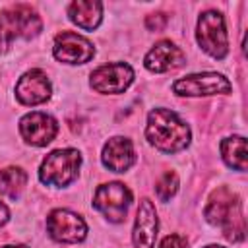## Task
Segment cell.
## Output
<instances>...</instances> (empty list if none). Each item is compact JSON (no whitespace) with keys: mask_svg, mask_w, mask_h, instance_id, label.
Listing matches in <instances>:
<instances>
[{"mask_svg":"<svg viewBox=\"0 0 248 248\" xmlns=\"http://www.w3.org/2000/svg\"><path fill=\"white\" fill-rule=\"evenodd\" d=\"M145 138L165 153H176L190 143L188 124L169 108H153L147 114Z\"/></svg>","mask_w":248,"mask_h":248,"instance_id":"cell-1","label":"cell"},{"mask_svg":"<svg viewBox=\"0 0 248 248\" xmlns=\"http://www.w3.org/2000/svg\"><path fill=\"white\" fill-rule=\"evenodd\" d=\"M205 219L211 225H217L223 229V234L231 242H240L244 238V215H242V203L234 192L229 188H219L211 194L207 207H205Z\"/></svg>","mask_w":248,"mask_h":248,"instance_id":"cell-2","label":"cell"},{"mask_svg":"<svg viewBox=\"0 0 248 248\" xmlns=\"http://www.w3.org/2000/svg\"><path fill=\"white\" fill-rule=\"evenodd\" d=\"M43 23L37 12L27 4H16L0 12V52H6L14 39H33Z\"/></svg>","mask_w":248,"mask_h":248,"instance_id":"cell-3","label":"cell"},{"mask_svg":"<svg viewBox=\"0 0 248 248\" xmlns=\"http://www.w3.org/2000/svg\"><path fill=\"white\" fill-rule=\"evenodd\" d=\"M81 155L76 149H56L48 153L39 169V178L46 186H68L78 178Z\"/></svg>","mask_w":248,"mask_h":248,"instance_id":"cell-4","label":"cell"},{"mask_svg":"<svg viewBox=\"0 0 248 248\" xmlns=\"http://www.w3.org/2000/svg\"><path fill=\"white\" fill-rule=\"evenodd\" d=\"M196 39L200 46L213 58L223 60L229 52V39L225 29V19L219 12H203L198 19V31Z\"/></svg>","mask_w":248,"mask_h":248,"instance_id":"cell-5","label":"cell"},{"mask_svg":"<svg viewBox=\"0 0 248 248\" xmlns=\"http://www.w3.org/2000/svg\"><path fill=\"white\" fill-rule=\"evenodd\" d=\"M130 202L132 192L120 182L101 184L93 196V207L112 223H122L126 219Z\"/></svg>","mask_w":248,"mask_h":248,"instance_id":"cell-6","label":"cell"},{"mask_svg":"<svg viewBox=\"0 0 248 248\" xmlns=\"http://www.w3.org/2000/svg\"><path fill=\"white\" fill-rule=\"evenodd\" d=\"M172 91L182 97H202V95H227L231 93V81L217 72H203L180 78L172 83Z\"/></svg>","mask_w":248,"mask_h":248,"instance_id":"cell-7","label":"cell"},{"mask_svg":"<svg viewBox=\"0 0 248 248\" xmlns=\"http://www.w3.org/2000/svg\"><path fill=\"white\" fill-rule=\"evenodd\" d=\"M46 231H48L50 238H54L56 242L74 244V242H81L85 238L87 225L78 213H74L70 209H54V211H50V215L46 219Z\"/></svg>","mask_w":248,"mask_h":248,"instance_id":"cell-8","label":"cell"},{"mask_svg":"<svg viewBox=\"0 0 248 248\" xmlns=\"http://www.w3.org/2000/svg\"><path fill=\"white\" fill-rule=\"evenodd\" d=\"M52 54L64 64H85L93 58L95 48L85 37L74 31H62L54 39Z\"/></svg>","mask_w":248,"mask_h":248,"instance_id":"cell-9","label":"cell"},{"mask_svg":"<svg viewBox=\"0 0 248 248\" xmlns=\"http://www.w3.org/2000/svg\"><path fill=\"white\" fill-rule=\"evenodd\" d=\"M134 81V70L124 62L105 64L91 72V87L97 93H122Z\"/></svg>","mask_w":248,"mask_h":248,"instance_id":"cell-10","label":"cell"},{"mask_svg":"<svg viewBox=\"0 0 248 248\" xmlns=\"http://www.w3.org/2000/svg\"><path fill=\"white\" fill-rule=\"evenodd\" d=\"M19 132L29 145L43 147L54 140L58 124L46 112H29L19 120Z\"/></svg>","mask_w":248,"mask_h":248,"instance_id":"cell-11","label":"cell"},{"mask_svg":"<svg viewBox=\"0 0 248 248\" xmlns=\"http://www.w3.org/2000/svg\"><path fill=\"white\" fill-rule=\"evenodd\" d=\"M52 93L50 81L46 79V76L41 70H29L25 72L19 81L16 83V97L19 103L27 105V107H35L45 103Z\"/></svg>","mask_w":248,"mask_h":248,"instance_id":"cell-12","label":"cell"},{"mask_svg":"<svg viewBox=\"0 0 248 248\" xmlns=\"http://www.w3.org/2000/svg\"><path fill=\"white\" fill-rule=\"evenodd\" d=\"M157 211L155 205L145 198L140 202L138 213H136V223H134V232L132 240L136 248H155V238H157Z\"/></svg>","mask_w":248,"mask_h":248,"instance_id":"cell-13","label":"cell"},{"mask_svg":"<svg viewBox=\"0 0 248 248\" xmlns=\"http://www.w3.org/2000/svg\"><path fill=\"white\" fill-rule=\"evenodd\" d=\"M101 161L112 172H124V170H128L136 163V153H134L132 141L128 138H122V136L110 138L105 143V147H103Z\"/></svg>","mask_w":248,"mask_h":248,"instance_id":"cell-14","label":"cell"},{"mask_svg":"<svg viewBox=\"0 0 248 248\" xmlns=\"http://www.w3.org/2000/svg\"><path fill=\"white\" fill-rule=\"evenodd\" d=\"M184 62V52L170 41H159L143 58V64L149 72H169L174 70L178 66H182Z\"/></svg>","mask_w":248,"mask_h":248,"instance_id":"cell-15","label":"cell"},{"mask_svg":"<svg viewBox=\"0 0 248 248\" xmlns=\"http://www.w3.org/2000/svg\"><path fill=\"white\" fill-rule=\"evenodd\" d=\"M68 16L78 27L85 31H93L101 23L103 4L97 0H76L68 6Z\"/></svg>","mask_w":248,"mask_h":248,"instance_id":"cell-16","label":"cell"},{"mask_svg":"<svg viewBox=\"0 0 248 248\" xmlns=\"http://www.w3.org/2000/svg\"><path fill=\"white\" fill-rule=\"evenodd\" d=\"M221 155L229 167L236 170H246V140L242 136L225 138L221 141Z\"/></svg>","mask_w":248,"mask_h":248,"instance_id":"cell-17","label":"cell"},{"mask_svg":"<svg viewBox=\"0 0 248 248\" xmlns=\"http://www.w3.org/2000/svg\"><path fill=\"white\" fill-rule=\"evenodd\" d=\"M25 184H27V174L19 167H8L0 170V194L2 196L16 200L25 190Z\"/></svg>","mask_w":248,"mask_h":248,"instance_id":"cell-18","label":"cell"},{"mask_svg":"<svg viewBox=\"0 0 248 248\" xmlns=\"http://www.w3.org/2000/svg\"><path fill=\"white\" fill-rule=\"evenodd\" d=\"M155 192H157V196H159L161 202H169V200L178 192V176H176L172 170H167V172L159 178V182H157V186H155Z\"/></svg>","mask_w":248,"mask_h":248,"instance_id":"cell-19","label":"cell"},{"mask_svg":"<svg viewBox=\"0 0 248 248\" xmlns=\"http://www.w3.org/2000/svg\"><path fill=\"white\" fill-rule=\"evenodd\" d=\"M165 25H167V16L161 14V12L151 14V16L145 17V27L149 31H161V29H165Z\"/></svg>","mask_w":248,"mask_h":248,"instance_id":"cell-20","label":"cell"},{"mask_svg":"<svg viewBox=\"0 0 248 248\" xmlns=\"http://www.w3.org/2000/svg\"><path fill=\"white\" fill-rule=\"evenodd\" d=\"M159 248H186V240L180 234H169L163 238Z\"/></svg>","mask_w":248,"mask_h":248,"instance_id":"cell-21","label":"cell"},{"mask_svg":"<svg viewBox=\"0 0 248 248\" xmlns=\"http://www.w3.org/2000/svg\"><path fill=\"white\" fill-rule=\"evenodd\" d=\"M8 219H10V211H8V207L0 202V227H2V225H6V223H8Z\"/></svg>","mask_w":248,"mask_h":248,"instance_id":"cell-22","label":"cell"},{"mask_svg":"<svg viewBox=\"0 0 248 248\" xmlns=\"http://www.w3.org/2000/svg\"><path fill=\"white\" fill-rule=\"evenodd\" d=\"M2 248H29V246H25V244H6Z\"/></svg>","mask_w":248,"mask_h":248,"instance_id":"cell-23","label":"cell"},{"mask_svg":"<svg viewBox=\"0 0 248 248\" xmlns=\"http://www.w3.org/2000/svg\"><path fill=\"white\" fill-rule=\"evenodd\" d=\"M205 248H225V246H217V244H211V246H205Z\"/></svg>","mask_w":248,"mask_h":248,"instance_id":"cell-24","label":"cell"}]
</instances>
